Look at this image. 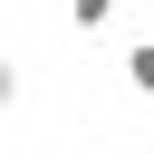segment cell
Returning <instances> with one entry per match:
<instances>
[{"label": "cell", "instance_id": "3", "mask_svg": "<svg viewBox=\"0 0 154 154\" xmlns=\"http://www.w3.org/2000/svg\"><path fill=\"white\" fill-rule=\"evenodd\" d=\"M10 96H19V58H0V106H10Z\"/></svg>", "mask_w": 154, "mask_h": 154}, {"label": "cell", "instance_id": "2", "mask_svg": "<svg viewBox=\"0 0 154 154\" xmlns=\"http://www.w3.org/2000/svg\"><path fill=\"white\" fill-rule=\"evenodd\" d=\"M116 10H125V0H67V19H77V29H106Z\"/></svg>", "mask_w": 154, "mask_h": 154}, {"label": "cell", "instance_id": "1", "mask_svg": "<svg viewBox=\"0 0 154 154\" xmlns=\"http://www.w3.org/2000/svg\"><path fill=\"white\" fill-rule=\"evenodd\" d=\"M125 87H135V96H154V38H135V48H125Z\"/></svg>", "mask_w": 154, "mask_h": 154}]
</instances>
